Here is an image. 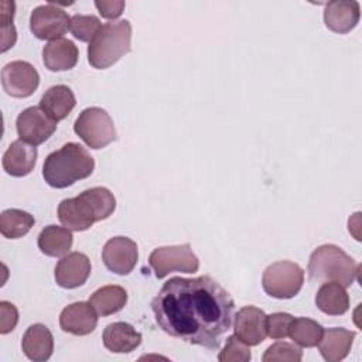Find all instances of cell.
<instances>
[{
	"instance_id": "6da1fadb",
	"label": "cell",
	"mask_w": 362,
	"mask_h": 362,
	"mask_svg": "<svg viewBox=\"0 0 362 362\" xmlns=\"http://www.w3.org/2000/svg\"><path fill=\"white\" fill-rule=\"evenodd\" d=\"M158 327L173 338L218 349L235 317L232 296L211 276L171 277L151 300Z\"/></svg>"
},
{
	"instance_id": "7a4b0ae2",
	"label": "cell",
	"mask_w": 362,
	"mask_h": 362,
	"mask_svg": "<svg viewBox=\"0 0 362 362\" xmlns=\"http://www.w3.org/2000/svg\"><path fill=\"white\" fill-rule=\"evenodd\" d=\"M115 209V195L105 187H93L82 191L75 198L62 199L57 214L65 228L82 232L89 229L95 222L109 218Z\"/></svg>"
},
{
	"instance_id": "3957f363",
	"label": "cell",
	"mask_w": 362,
	"mask_h": 362,
	"mask_svg": "<svg viewBox=\"0 0 362 362\" xmlns=\"http://www.w3.org/2000/svg\"><path fill=\"white\" fill-rule=\"evenodd\" d=\"M95 160L79 143H66L47 156L42 177L52 188H66L93 173Z\"/></svg>"
},
{
	"instance_id": "277c9868",
	"label": "cell",
	"mask_w": 362,
	"mask_h": 362,
	"mask_svg": "<svg viewBox=\"0 0 362 362\" xmlns=\"http://www.w3.org/2000/svg\"><path fill=\"white\" fill-rule=\"evenodd\" d=\"M132 25L129 20L102 24L88 45V62L96 69H106L130 52Z\"/></svg>"
},
{
	"instance_id": "5b68a950",
	"label": "cell",
	"mask_w": 362,
	"mask_h": 362,
	"mask_svg": "<svg viewBox=\"0 0 362 362\" xmlns=\"http://www.w3.org/2000/svg\"><path fill=\"white\" fill-rule=\"evenodd\" d=\"M359 264L335 245L318 246L310 256L308 274L314 281H335L349 287L358 280Z\"/></svg>"
},
{
	"instance_id": "8992f818",
	"label": "cell",
	"mask_w": 362,
	"mask_h": 362,
	"mask_svg": "<svg viewBox=\"0 0 362 362\" xmlns=\"http://www.w3.org/2000/svg\"><path fill=\"white\" fill-rule=\"evenodd\" d=\"M74 130L83 143L93 150L103 148L117 139L110 115L105 109L96 106L86 107L79 113Z\"/></svg>"
},
{
	"instance_id": "52a82bcc",
	"label": "cell",
	"mask_w": 362,
	"mask_h": 362,
	"mask_svg": "<svg viewBox=\"0 0 362 362\" xmlns=\"http://www.w3.org/2000/svg\"><path fill=\"white\" fill-rule=\"evenodd\" d=\"M304 283V270L294 262L280 260L266 267L262 276V286L266 294L286 300L298 294Z\"/></svg>"
},
{
	"instance_id": "ba28073f",
	"label": "cell",
	"mask_w": 362,
	"mask_h": 362,
	"mask_svg": "<svg viewBox=\"0 0 362 362\" xmlns=\"http://www.w3.org/2000/svg\"><path fill=\"white\" fill-rule=\"evenodd\" d=\"M148 263L157 279H164L171 272L195 273L199 267V260L188 243L157 247L150 253Z\"/></svg>"
},
{
	"instance_id": "9c48e42d",
	"label": "cell",
	"mask_w": 362,
	"mask_h": 362,
	"mask_svg": "<svg viewBox=\"0 0 362 362\" xmlns=\"http://www.w3.org/2000/svg\"><path fill=\"white\" fill-rule=\"evenodd\" d=\"M69 28L71 17L54 3L41 4L31 11L30 30L38 40H58Z\"/></svg>"
},
{
	"instance_id": "30bf717a",
	"label": "cell",
	"mask_w": 362,
	"mask_h": 362,
	"mask_svg": "<svg viewBox=\"0 0 362 362\" xmlns=\"http://www.w3.org/2000/svg\"><path fill=\"white\" fill-rule=\"evenodd\" d=\"M40 85L37 69L27 61H11L1 69V86L13 98H28Z\"/></svg>"
},
{
	"instance_id": "8fae6325",
	"label": "cell",
	"mask_w": 362,
	"mask_h": 362,
	"mask_svg": "<svg viewBox=\"0 0 362 362\" xmlns=\"http://www.w3.org/2000/svg\"><path fill=\"white\" fill-rule=\"evenodd\" d=\"M57 123L40 106H30L17 116L16 127L21 140L38 146L54 134Z\"/></svg>"
},
{
	"instance_id": "7c38bea8",
	"label": "cell",
	"mask_w": 362,
	"mask_h": 362,
	"mask_svg": "<svg viewBox=\"0 0 362 362\" xmlns=\"http://www.w3.org/2000/svg\"><path fill=\"white\" fill-rule=\"evenodd\" d=\"M102 260L110 272L126 276L137 264V245L130 238L115 236L105 243L102 250Z\"/></svg>"
},
{
	"instance_id": "4fadbf2b",
	"label": "cell",
	"mask_w": 362,
	"mask_h": 362,
	"mask_svg": "<svg viewBox=\"0 0 362 362\" xmlns=\"http://www.w3.org/2000/svg\"><path fill=\"white\" fill-rule=\"evenodd\" d=\"M233 320V335L249 346L259 345L267 337V315L263 310L255 305H245L236 313Z\"/></svg>"
},
{
	"instance_id": "5bb4252c",
	"label": "cell",
	"mask_w": 362,
	"mask_h": 362,
	"mask_svg": "<svg viewBox=\"0 0 362 362\" xmlns=\"http://www.w3.org/2000/svg\"><path fill=\"white\" fill-rule=\"evenodd\" d=\"M89 274L90 260L81 252L66 253L55 266V281L62 288H76L82 286Z\"/></svg>"
},
{
	"instance_id": "9a60e30c",
	"label": "cell",
	"mask_w": 362,
	"mask_h": 362,
	"mask_svg": "<svg viewBox=\"0 0 362 362\" xmlns=\"http://www.w3.org/2000/svg\"><path fill=\"white\" fill-rule=\"evenodd\" d=\"M98 325V314L90 303L76 301L66 305L59 315V327L72 335H88Z\"/></svg>"
},
{
	"instance_id": "2e32d148",
	"label": "cell",
	"mask_w": 362,
	"mask_h": 362,
	"mask_svg": "<svg viewBox=\"0 0 362 362\" xmlns=\"http://www.w3.org/2000/svg\"><path fill=\"white\" fill-rule=\"evenodd\" d=\"M361 17V7L358 1L335 0L329 1L324 10V23L328 30L346 34L354 30Z\"/></svg>"
},
{
	"instance_id": "e0dca14e",
	"label": "cell",
	"mask_w": 362,
	"mask_h": 362,
	"mask_svg": "<svg viewBox=\"0 0 362 362\" xmlns=\"http://www.w3.org/2000/svg\"><path fill=\"white\" fill-rule=\"evenodd\" d=\"M37 147L18 139L3 154V170L11 177L28 175L37 163Z\"/></svg>"
},
{
	"instance_id": "ac0fdd59",
	"label": "cell",
	"mask_w": 362,
	"mask_h": 362,
	"mask_svg": "<svg viewBox=\"0 0 362 362\" xmlns=\"http://www.w3.org/2000/svg\"><path fill=\"white\" fill-rule=\"evenodd\" d=\"M21 348L28 359L34 362H44L52 355L54 337L45 325L33 324L23 335Z\"/></svg>"
},
{
	"instance_id": "d6986e66",
	"label": "cell",
	"mask_w": 362,
	"mask_h": 362,
	"mask_svg": "<svg viewBox=\"0 0 362 362\" xmlns=\"http://www.w3.org/2000/svg\"><path fill=\"white\" fill-rule=\"evenodd\" d=\"M79 51L74 41L66 38H58L49 41L42 48V61L49 71H68L78 62Z\"/></svg>"
},
{
	"instance_id": "ffe728a7",
	"label": "cell",
	"mask_w": 362,
	"mask_h": 362,
	"mask_svg": "<svg viewBox=\"0 0 362 362\" xmlns=\"http://www.w3.org/2000/svg\"><path fill=\"white\" fill-rule=\"evenodd\" d=\"M106 349L115 354H129L141 344V334L129 322L117 321L109 324L102 335Z\"/></svg>"
},
{
	"instance_id": "44dd1931",
	"label": "cell",
	"mask_w": 362,
	"mask_h": 362,
	"mask_svg": "<svg viewBox=\"0 0 362 362\" xmlns=\"http://www.w3.org/2000/svg\"><path fill=\"white\" fill-rule=\"evenodd\" d=\"M355 332L345 328H328L322 332L318 342L321 356L328 362H339L345 359L352 348Z\"/></svg>"
},
{
	"instance_id": "7402d4cb",
	"label": "cell",
	"mask_w": 362,
	"mask_h": 362,
	"mask_svg": "<svg viewBox=\"0 0 362 362\" xmlns=\"http://www.w3.org/2000/svg\"><path fill=\"white\" fill-rule=\"evenodd\" d=\"M75 105V95L66 85H54L48 88L40 100V107L55 122L65 119Z\"/></svg>"
},
{
	"instance_id": "603a6c76",
	"label": "cell",
	"mask_w": 362,
	"mask_h": 362,
	"mask_svg": "<svg viewBox=\"0 0 362 362\" xmlns=\"http://www.w3.org/2000/svg\"><path fill=\"white\" fill-rule=\"evenodd\" d=\"M315 305L324 314L342 315L349 308V296L339 283L327 281L317 291Z\"/></svg>"
},
{
	"instance_id": "cb8c5ba5",
	"label": "cell",
	"mask_w": 362,
	"mask_h": 362,
	"mask_svg": "<svg viewBox=\"0 0 362 362\" xmlns=\"http://www.w3.org/2000/svg\"><path fill=\"white\" fill-rule=\"evenodd\" d=\"M72 242L74 236L71 233V229L57 225H48L40 232L37 245L44 255L51 257H61L69 252Z\"/></svg>"
},
{
	"instance_id": "d4e9b609",
	"label": "cell",
	"mask_w": 362,
	"mask_h": 362,
	"mask_svg": "<svg viewBox=\"0 0 362 362\" xmlns=\"http://www.w3.org/2000/svg\"><path fill=\"white\" fill-rule=\"evenodd\" d=\"M90 305L98 315L107 317L120 311L127 303V291L120 286H103L89 297Z\"/></svg>"
},
{
	"instance_id": "484cf974",
	"label": "cell",
	"mask_w": 362,
	"mask_h": 362,
	"mask_svg": "<svg viewBox=\"0 0 362 362\" xmlns=\"http://www.w3.org/2000/svg\"><path fill=\"white\" fill-rule=\"evenodd\" d=\"M35 219L23 209H6L0 215V232L7 239H18L27 235L34 226Z\"/></svg>"
},
{
	"instance_id": "4316f807",
	"label": "cell",
	"mask_w": 362,
	"mask_h": 362,
	"mask_svg": "<svg viewBox=\"0 0 362 362\" xmlns=\"http://www.w3.org/2000/svg\"><path fill=\"white\" fill-rule=\"evenodd\" d=\"M322 332L324 328L317 321L305 317H298L293 318L288 329V337L293 339L294 344L303 348H313L318 345Z\"/></svg>"
},
{
	"instance_id": "83f0119b",
	"label": "cell",
	"mask_w": 362,
	"mask_h": 362,
	"mask_svg": "<svg viewBox=\"0 0 362 362\" xmlns=\"http://www.w3.org/2000/svg\"><path fill=\"white\" fill-rule=\"evenodd\" d=\"M102 27L99 18L93 14H75L71 17V33L75 38L83 42H90Z\"/></svg>"
},
{
	"instance_id": "f1b7e54d",
	"label": "cell",
	"mask_w": 362,
	"mask_h": 362,
	"mask_svg": "<svg viewBox=\"0 0 362 362\" xmlns=\"http://www.w3.org/2000/svg\"><path fill=\"white\" fill-rule=\"evenodd\" d=\"M262 359L263 362H274V361L300 362L303 359V351L294 344L279 341L266 349Z\"/></svg>"
},
{
	"instance_id": "f546056e",
	"label": "cell",
	"mask_w": 362,
	"mask_h": 362,
	"mask_svg": "<svg viewBox=\"0 0 362 362\" xmlns=\"http://www.w3.org/2000/svg\"><path fill=\"white\" fill-rule=\"evenodd\" d=\"M14 7L16 4L13 1H1L0 4V21H1V52H6L8 48H11L16 44L17 33L13 25V17H14Z\"/></svg>"
},
{
	"instance_id": "4dcf8cb0",
	"label": "cell",
	"mask_w": 362,
	"mask_h": 362,
	"mask_svg": "<svg viewBox=\"0 0 362 362\" xmlns=\"http://www.w3.org/2000/svg\"><path fill=\"white\" fill-rule=\"evenodd\" d=\"M250 358L252 354L249 345L240 341L236 335L228 337L225 348L218 355L219 362H247Z\"/></svg>"
},
{
	"instance_id": "1f68e13d",
	"label": "cell",
	"mask_w": 362,
	"mask_h": 362,
	"mask_svg": "<svg viewBox=\"0 0 362 362\" xmlns=\"http://www.w3.org/2000/svg\"><path fill=\"white\" fill-rule=\"evenodd\" d=\"M291 321H293V315L287 313H274L267 315V320H266L267 335L273 339H283L288 337Z\"/></svg>"
},
{
	"instance_id": "d6a6232c",
	"label": "cell",
	"mask_w": 362,
	"mask_h": 362,
	"mask_svg": "<svg viewBox=\"0 0 362 362\" xmlns=\"http://www.w3.org/2000/svg\"><path fill=\"white\" fill-rule=\"evenodd\" d=\"M18 322V311L14 304L0 301V334L11 332Z\"/></svg>"
},
{
	"instance_id": "836d02e7",
	"label": "cell",
	"mask_w": 362,
	"mask_h": 362,
	"mask_svg": "<svg viewBox=\"0 0 362 362\" xmlns=\"http://www.w3.org/2000/svg\"><path fill=\"white\" fill-rule=\"evenodd\" d=\"M96 8L99 10L100 16L109 20H115L117 18L123 10H124V1L122 0H113V1H107V0H102V1H95Z\"/></svg>"
}]
</instances>
